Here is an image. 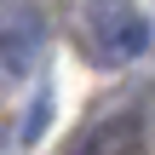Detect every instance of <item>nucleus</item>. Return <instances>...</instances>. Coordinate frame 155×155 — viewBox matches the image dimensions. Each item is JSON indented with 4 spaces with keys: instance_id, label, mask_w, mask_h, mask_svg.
<instances>
[{
    "instance_id": "f257e3e1",
    "label": "nucleus",
    "mask_w": 155,
    "mask_h": 155,
    "mask_svg": "<svg viewBox=\"0 0 155 155\" xmlns=\"http://www.w3.org/2000/svg\"><path fill=\"white\" fill-rule=\"evenodd\" d=\"M81 29H86V52L98 63H109V69L144 58V46H150V23H144V12L132 0H86Z\"/></svg>"
},
{
    "instance_id": "f03ea898",
    "label": "nucleus",
    "mask_w": 155,
    "mask_h": 155,
    "mask_svg": "<svg viewBox=\"0 0 155 155\" xmlns=\"http://www.w3.org/2000/svg\"><path fill=\"white\" fill-rule=\"evenodd\" d=\"M35 58H40V23L29 12H17L12 23H0V75L17 81L35 69Z\"/></svg>"
},
{
    "instance_id": "7ed1b4c3",
    "label": "nucleus",
    "mask_w": 155,
    "mask_h": 155,
    "mask_svg": "<svg viewBox=\"0 0 155 155\" xmlns=\"http://www.w3.org/2000/svg\"><path fill=\"white\" fill-rule=\"evenodd\" d=\"M75 155H138V115H115V121L92 127Z\"/></svg>"
}]
</instances>
